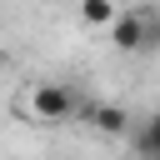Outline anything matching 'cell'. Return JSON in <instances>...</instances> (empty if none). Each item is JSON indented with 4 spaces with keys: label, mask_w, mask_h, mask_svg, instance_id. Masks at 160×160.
Returning <instances> with one entry per match:
<instances>
[{
    "label": "cell",
    "mask_w": 160,
    "mask_h": 160,
    "mask_svg": "<svg viewBox=\"0 0 160 160\" xmlns=\"http://www.w3.org/2000/svg\"><path fill=\"white\" fill-rule=\"evenodd\" d=\"M140 50H160V15L140 10Z\"/></svg>",
    "instance_id": "6"
},
{
    "label": "cell",
    "mask_w": 160,
    "mask_h": 160,
    "mask_svg": "<svg viewBox=\"0 0 160 160\" xmlns=\"http://www.w3.org/2000/svg\"><path fill=\"white\" fill-rule=\"evenodd\" d=\"M105 30H110V45H115V50L140 55V10H115V20H110Z\"/></svg>",
    "instance_id": "2"
},
{
    "label": "cell",
    "mask_w": 160,
    "mask_h": 160,
    "mask_svg": "<svg viewBox=\"0 0 160 160\" xmlns=\"http://www.w3.org/2000/svg\"><path fill=\"white\" fill-rule=\"evenodd\" d=\"M80 20L85 25H110L115 20V0H80Z\"/></svg>",
    "instance_id": "5"
},
{
    "label": "cell",
    "mask_w": 160,
    "mask_h": 160,
    "mask_svg": "<svg viewBox=\"0 0 160 160\" xmlns=\"http://www.w3.org/2000/svg\"><path fill=\"white\" fill-rule=\"evenodd\" d=\"M5 65H10V55H5V50H0V70H5Z\"/></svg>",
    "instance_id": "7"
},
{
    "label": "cell",
    "mask_w": 160,
    "mask_h": 160,
    "mask_svg": "<svg viewBox=\"0 0 160 160\" xmlns=\"http://www.w3.org/2000/svg\"><path fill=\"white\" fill-rule=\"evenodd\" d=\"M75 110H80V100H75L70 85H35L30 90V115L40 125H65Z\"/></svg>",
    "instance_id": "1"
},
{
    "label": "cell",
    "mask_w": 160,
    "mask_h": 160,
    "mask_svg": "<svg viewBox=\"0 0 160 160\" xmlns=\"http://www.w3.org/2000/svg\"><path fill=\"white\" fill-rule=\"evenodd\" d=\"M80 115H85L100 135H125V130H130V115H125L120 105H80Z\"/></svg>",
    "instance_id": "3"
},
{
    "label": "cell",
    "mask_w": 160,
    "mask_h": 160,
    "mask_svg": "<svg viewBox=\"0 0 160 160\" xmlns=\"http://www.w3.org/2000/svg\"><path fill=\"white\" fill-rule=\"evenodd\" d=\"M135 150H140L145 160H160V110H155V115L145 120V130L135 135Z\"/></svg>",
    "instance_id": "4"
}]
</instances>
